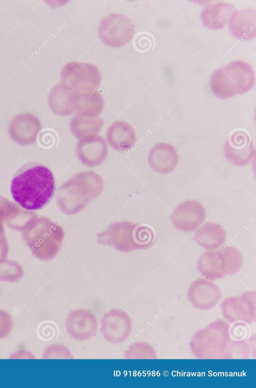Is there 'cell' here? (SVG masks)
<instances>
[{
	"instance_id": "cell-1",
	"label": "cell",
	"mask_w": 256,
	"mask_h": 388,
	"mask_svg": "<svg viewBox=\"0 0 256 388\" xmlns=\"http://www.w3.org/2000/svg\"><path fill=\"white\" fill-rule=\"evenodd\" d=\"M54 190L55 180L51 171L44 165L34 163L20 168L10 185L14 201L28 210L43 207L52 197Z\"/></svg>"
},
{
	"instance_id": "cell-2",
	"label": "cell",
	"mask_w": 256,
	"mask_h": 388,
	"mask_svg": "<svg viewBox=\"0 0 256 388\" xmlns=\"http://www.w3.org/2000/svg\"><path fill=\"white\" fill-rule=\"evenodd\" d=\"M104 188L103 179L96 172L78 173L59 188L56 196L58 205L65 214H76L98 197Z\"/></svg>"
},
{
	"instance_id": "cell-3",
	"label": "cell",
	"mask_w": 256,
	"mask_h": 388,
	"mask_svg": "<svg viewBox=\"0 0 256 388\" xmlns=\"http://www.w3.org/2000/svg\"><path fill=\"white\" fill-rule=\"evenodd\" d=\"M97 242L112 246L122 252L150 247L154 239V233L146 224L130 221L115 222L96 234Z\"/></svg>"
},
{
	"instance_id": "cell-4",
	"label": "cell",
	"mask_w": 256,
	"mask_h": 388,
	"mask_svg": "<svg viewBox=\"0 0 256 388\" xmlns=\"http://www.w3.org/2000/svg\"><path fill=\"white\" fill-rule=\"evenodd\" d=\"M255 81L252 67L238 60L215 70L210 77V85L215 97L226 99L248 92L254 87Z\"/></svg>"
},
{
	"instance_id": "cell-5",
	"label": "cell",
	"mask_w": 256,
	"mask_h": 388,
	"mask_svg": "<svg viewBox=\"0 0 256 388\" xmlns=\"http://www.w3.org/2000/svg\"><path fill=\"white\" fill-rule=\"evenodd\" d=\"M28 223L23 236L32 254L43 260L54 258L62 244L64 236L62 227L44 217L34 219Z\"/></svg>"
},
{
	"instance_id": "cell-6",
	"label": "cell",
	"mask_w": 256,
	"mask_h": 388,
	"mask_svg": "<svg viewBox=\"0 0 256 388\" xmlns=\"http://www.w3.org/2000/svg\"><path fill=\"white\" fill-rule=\"evenodd\" d=\"M60 77L62 82L80 93L96 91L102 79L101 73L96 66L77 61L67 63L61 70Z\"/></svg>"
},
{
	"instance_id": "cell-7",
	"label": "cell",
	"mask_w": 256,
	"mask_h": 388,
	"mask_svg": "<svg viewBox=\"0 0 256 388\" xmlns=\"http://www.w3.org/2000/svg\"><path fill=\"white\" fill-rule=\"evenodd\" d=\"M135 27L126 16L113 13L104 17L98 27V37L106 46L120 48L132 39Z\"/></svg>"
},
{
	"instance_id": "cell-8",
	"label": "cell",
	"mask_w": 256,
	"mask_h": 388,
	"mask_svg": "<svg viewBox=\"0 0 256 388\" xmlns=\"http://www.w3.org/2000/svg\"><path fill=\"white\" fill-rule=\"evenodd\" d=\"M132 321L129 314L120 308L105 312L100 322V331L108 342L117 344L124 342L132 332Z\"/></svg>"
},
{
	"instance_id": "cell-9",
	"label": "cell",
	"mask_w": 256,
	"mask_h": 388,
	"mask_svg": "<svg viewBox=\"0 0 256 388\" xmlns=\"http://www.w3.org/2000/svg\"><path fill=\"white\" fill-rule=\"evenodd\" d=\"M206 210L198 201L187 200L176 206L170 215L175 228L182 232L196 230L204 221Z\"/></svg>"
},
{
	"instance_id": "cell-10",
	"label": "cell",
	"mask_w": 256,
	"mask_h": 388,
	"mask_svg": "<svg viewBox=\"0 0 256 388\" xmlns=\"http://www.w3.org/2000/svg\"><path fill=\"white\" fill-rule=\"evenodd\" d=\"M224 155L232 165L244 166L250 164L254 154V148L248 134L238 130L230 134L224 145Z\"/></svg>"
},
{
	"instance_id": "cell-11",
	"label": "cell",
	"mask_w": 256,
	"mask_h": 388,
	"mask_svg": "<svg viewBox=\"0 0 256 388\" xmlns=\"http://www.w3.org/2000/svg\"><path fill=\"white\" fill-rule=\"evenodd\" d=\"M65 326L72 338L82 341L88 340L96 335L98 323L96 315L91 311L78 308L68 313Z\"/></svg>"
},
{
	"instance_id": "cell-12",
	"label": "cell",
	"mask_w": 256,
	"mask_h": 388,
	"mask_svg": "<svg viewBox=\"0 0 256 388\" xmlns=\"http://www.w3.org/2000/svg\"><path fill=\"white\" fill-rule=\"evenodd\" d=\"M42 129L40 119L30 113L15 116L10 123L8 133L11 139L21 145H28L36 141L37 135Z\"/></svg>"
},
{
	"instance_id": "cell-13",
	"label": "cell",
	"mask_w": 256,
	"mask_h": 388,
	"mask_svg": "<svg viewBox=\"0 0 256 388\" xmlns=\"http://www.w3.org/2000/svg\"><path fill=\"white\" fill-rule=\"evenodd\" d=\"M76 151L78 160L84 165L90 167L100 165L108 154L106 142L99 134L80 139Z\"/></svg>"
},
{
	"instance_id": "cell-14",
	"label": "cell",
	"mask_w": 256,
	"mask_h": 388,
	"mask_svg": "<svg viewBox=\"0 0 256 388\" xmlns=\"http://www.w3.org/2000/svg\"><path fill=\"white\" fill-rule=\"evenodd\" d=\"M79 94L70 85L61 81L50 90L48 95V106L55 114L62 117L68 116L76 110Z\"/></svg>"
},
{
	"instance_id": "cell-15",
	"label": "cell",
	"mask_w": 256,
	"mask_h": 388,
	"mask_svg": "<svg viewBox=\"0 0 256 388\" xmlns=\"http://www.w3.org/2000/svg\"><path fill=\"white\" fill-rule=\"evenodd\" d=\"M148 163L154 171L166 174L173 172L178 163V154L175 147L168 143L155 144L148 155Z\"/></svg>"
},
{
	"instance_id": "cell-16",
	"label": "cell",
	"mask_w": 256,
	"mask_h": 388,
	"mask_svg": "<svg viewBox=\"0 0 256 388\" xmlns=\"http://www.w3.org/2000/svg\"><path fill=\"white\" fill-rule=\"evenodd\" d=\"M106 140L110 146L118 151L131 149L136 142V135L133 126L122 120L112 122L108 128Z\"/></svg>"
},
{
	"instance_id": "cell-17",
	"label": "cell",
	"mask_w": 256,
	"mask_h": 388,
	"mask_svg": "<svg viewBox=\"0 0 256 388\" xmlns=\"http://www.w3.org/2000/svg\"><path fill=\"white\" fill-rule=\"evenodd\" d=\"M256 11L254 9L236 10L228 24L232 35L237 39L250 40L256 36Z\"/></svg>"
},
{
	"instance_id": "cell-18",
	"label": "cell",
	"mask_w": 256,
	"mask_h": 388,
	"mask_svg": "<svg viewBox=\"0 0 256 388\" xmlns=\"http://www.w3.org/2000/svg\"><path fill=\"white\" fill-rule=\"evenodd\" d=\"M236 10L232 4L218 2L206 6L202 11L200 18L206 27L214 30H219L228 26Z\"/></svg>"
},
{
	"instance_id": "cell-19",
	"label": "cell",
	"mask_w": 256,
	"mask_h": 388,
	"mask_svg": "<svg viewBox=\"0 0 256 388\" xmlns=\"http://www.w3.org/2000/svg\"><path fill=\"white\" fill-rule=\"evenodd\" d=\"M193 239L202 248L213 250L224 244L226 240V232L220 224L206 222L196 232Z\"/></svg>"
},
{
	"instance_id": "cell-20",
	"label": "cell",
	"mask_w": 256,
	"mask_h": 388,
	"mask_svg": "<svg viewBox=\"0 0 256 388\" xmlns=\"http://www.w3.org/2000/svg\"><path fill=\"white\" fill-rule=\"evenodd\" d=\"M188 297L192 303H217L220 298L218 287L213 282L203 278L194 280L190 284Z\"/></svg>"
},
{
	"instance_id": "cell-21",
	"label": "cell",
	"mask_w": 256,
	"mask_h": 388,
	"mask_svg": "<svg viewBox=\"0 0 256 388\" xmlns=\"http://www.w3.org/2000/svg\"><path fill=\"white\" fill-rule=\"evenodd\" d=\"M104 125L103 119L99 116H87L78 114L70 119V126L72 133L79 140L98 135Z\"/></svg>"
},
{
	"instance_id": "cell-22",
	"label": "cell",
	"mask_w": 256,
	"mask_h": 388,
	"mask_svg": "<svg viewBox=\"0 0 256 388\" xmlns=\"http://www.w3.org/2000/svg\"><path fill=\"white\" fill-rule=\"evenodd\" d=\"M196 266L200 273L210 280L222 278L228 274L216 251L212 250H207L200 254L197 260Z\"/></svg>"
},
{
	"instance_id": "cell-23",
	"label": "cell",
	"mask_w": 256,
	"mask_h": 388,
	"mask_svg": "<svg viewBox=\"0 0 256 388\" xmlns=\"http://www.w3.org/2000/svg\"><path fill=\"white\" fill-rule=\"evenodd\" d=\"M104 100L102 94L97 90L87 93H80L76 114L96 117L102 112Z\"/></svg>"
},
{
	"instance_id": "cell-24",
	"label": "cell",
	"mask_w": 256,
	"mask_h": 388,
	"mask_svg": "<svg viewBox=\"0 0 256 388\" xmlns=\"http://www.w3.org/2000/svg\"><path fill=\"white\" fill-rule=\"evenodd\" d=\"M216 252L218 259L226 268L228 274H234L240 269L243 258L238 248L232 246H225Z\"/></svg>"
},
{
	"instance_id": "cell-25",
	"label": "cell",
	"mask_w": 256,
	"mask_h": 388,
	"mask_svg": "<svg viewBox=\"0 0 256 388\" xmlns=\"http://www.w3.org/2000/svg\"><path fill=\"white\" fill-rule=\"evenodd\" d=\"M126 359H144L155 358L152 346L144 342H136L130 344L124 354Z\"/></svg>"
},
{
	"instance_id": "cell-26",
	"label": "cell",
	"mask_w": 256,
	"mask_h": 388,
	"mask_svg": "<svg viewBox=\"0 0 256 388\" xmlns=\"http://www.w3.org/2000/svg\"><path fill=\"white\" fill-rule=\"evenodd\" d=\"M44 359H73L74 358L68 348L62 344H54L48 347L44 351Z\"/></svg>"
},
{
	"instance_id": "cell-27",
	"label": "cell",
	"mask_w": 256,
	"mask_h": 388,
	"mask_svg": "<svg viewBox=\"0 0 256 388\" xmlns=\"http://www.w3.org/2000/svg\"><path fill=\"white\" fill-rule=\"evenodd\" d=\"M14 321L10 314L0 309V339L7 337L11 333Z\"/></svg>"
},
{
	"instance_id": "cell-28",
	"label": "cell",
	"mask_w": 256,
	"mask_h": 388,
	"mask_svg": "<svg viewBox=\"0 0 256 388\" xmlns=\"http://www.w3.org/2000/svg\"><path fill=\"white\" fill-rule=\"evenodd\" d=\"M44 337L46 339H52L58 335V328L52 323H47L44 326Z\"/></svg>"
}]
</instances>
